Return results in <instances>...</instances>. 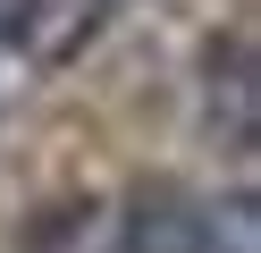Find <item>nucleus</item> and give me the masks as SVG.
Masks as SVG:
<instances>
[{"mask_svg": "<svg viewBox=\"0 0 261 253\" xmlns=\"http://www.w3.org/2000/svg\"><path fill=\"white\" fill-rule=\"evenodd\" d=\"M194 110H202V144H219L227 160L253 152V118H261V76H253V42L244 34H219L202 51V76H194Z\"/></svg>", "mask_w": 261, "mask_h": 253, "instance_id": "obj_1", "label": "nucleus"}, {"mask_svg": "<svg viewBox=\"0 0 261 253\" xmlns=\"http://www.w3.org/2000/svg\"><path fill=\"white\" fill-rule=\"evenodd\" d=\"M202 253H261V202L253 186H227L202 202Z\"/></svg>", "mask_w": 261, "mask_h": 253, "instance_id": "obj_5", "label": "nucleus"}, {"mask_svg": "<svg viewBox=\"0 0 261 253\" xmlns=\"http://www.w3.org/2000/svg\"><path fill=\"white\" fill-rule=\"evenodd\" d=\"M17 253H118V211L101 194H59L25 219Z\"/></svg>", "mask_w": 261, "mask_h": 253, "instance_id": "obj_4", "label": "nucleus"}, {"mask_svg": "<svg viewBox=\"0 0 261 253\" xmlns=\"http://www.w3.org/2000/svg\"><path fill=\"white\" fill-rule=\"evenodd\" d=\"M9 17H17V0H0V59H9Z\"/></svg>", "mask_w": 261, "mask_h": 253, "instance_id": "obj_6", "label": "nucleus"}, {"mask_svg": "<svg viewBox=\"0 0 261 253\" xmlns=\"http://www.w3.org/2000/svg\"><path fill=\"white\" fill-rule=\"evenodd\" d=\"M118 211V253H202V194H186L177 177L126 186Z\"/></svg>", "mask_w": 261, "mask_h": 253, "instance_id": "obj_3", "label": "nucleus"}, {"mask_svg": "<svg viewBox=\"0 0 261 253\" xmlns=\"http://www.w3.org/2000/svg\"><path fill=\"white\" fill-rule=\"evenodd\" d=\"M118 9L126 0H17L9 51H17L25 67H68V59H85V51L118 26Z\"/></svg>", "mask_w": 261, "mask_h": 253, "instance_id": "obj_2", "label": "nucleus"}]
</instances>
